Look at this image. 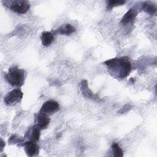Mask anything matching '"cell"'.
<instances>
[{
  "instance_id": "1",
  "label": "cell",
  "mask_w": 157,
  "mask_h": 157,
  "mask_svg": "<svg viewBox=\"0 0 157 157\" xmlns=\"http://www.w3.org/2000/svg\"><path fill=\"white\" fill-rule=\"evenodd\" d=\"M110 74L116 79L126 78L132 71V65L128 56L116 57L104 62Z\"/></svg>"
},
{
  "instance_id": "2",
  "label": "cell",
  "mask_w": 157,
  "mask_h": 157,
  "mask_svg": "<svg viewBox=\"0 0 157 157\" xmlns=\"http://www.w3.org/2000/svg\"><path fill=\"white\" fill-rule=\"evenodd\" d=\"M25 77L26 71L17 66L10 67L5 74L6 80L12 86H21L25 83Z\"/></svg>"
},
{
  "instance_id": "3",
  "label": "cell",
  "mask_w": 157,
  "mask_h": 157,
  "mask_svg": "<svg viewBox=\"0 0 157 157\" xmlns=\"http://www.w3.org/2000/svg\"><path fill=\"white\" fill-rule=\"evenodd\" d=\"M4 5L10 10L18 14H24L26 13L30 8V4L26 0L5 1L2 2Z\"/></svg>"
},
{
  "instance_id": "4",
  "label": "cell",
  "mask_w": 157,
  "mask_h": 157,
  "mask_svg": "<svg viewBox=\"0 0 157 157\" xmlns=\"http://www.w3.org/2000/svg\"><path fill=\"white\" fill-rule=\"evenodd\" d=\"M23 96V93L20 88H15L9 91L4 98V103L7 105H13L20 102Z\"/></svg>"
},
{
  "instance_id": "5",
  "label": "cell",
  "mask_w": 157,
  "mask_h": 157,
  "mask_svg": "<svg viewBox=\"0 0 157 157\" xmlns=\"http://www.w3.org/2000/svg\"><path fill=\"white\" fill-rule=\"evenodd\" d=\"M59 109V105L58 102L54 100H49L42 104L39 112L48 115L56 112Z\"/></svg>"
},
{
  "instance_id": "6",
  "label": "cell",
  "mask_w": 157,
  "mask_h": 157,
  "mask_svg": "<svg viewBox=\"0 0 157 157\" xmlns=\"http://www.w3.org/2000/svg\"><path fill=\"white\" fill-rule=\"evenodd\" d=\"M23 146L25 151L28 156H35L39 155V146L36 142L31 140L26 141L24 143Z\"/></svg>"
},
{
  "instance_id": "7",
  "label": "cell",
  "mask_w": 157,
  "mask_h": 157,
  "mask_svg": "<svg viewBox=\"0 0 157 157\" xmlns=\"http://www.w3.org/2000/svg\"><path fill=\"white\" fill-rule=\"evenodd\" d=\"M40 129L36 124L30 127L25 133V137L29 140L37 142L39 141L40 136Z\"/></svg>"
},
{
  "instance_id": "8",
  "label": "cell",
  "mask_w": 157,
  "mask_h": 157,
  "mask_svg": "<svg viewBox=\"0 0 157 157\" xmlns=\"http://www.w3.org/2000/svg\"><path fill=\"white\" fill-rule=\"evenodd\" d=\"M35 121L36 123L35 124L42 130L47 128L50 123V119L48 115L39 112L35 115Z\"/></svg>"
},
{
  "instance_id": "9",
  "label": "cell",
  "mask_w": 157,
  "mask_h": 157,
  "mask_svg": "<svg viewBox=\"0 0 157 157\" xmlns=\"http://www.w3.org/2000/svg\"><path fill=\"white\" fill-rule=\"evenodd\" d=\"M137 15V12L136 9L133 8L129 9L122 17L120 23L124 26L128 25L129 24H132L134 21L136 16Z\"/></svg>"
},
{
  "instance_id": "10",
  "label": "cell",
  "mask_w": 157,
  "mask_h": 157,
  "mask_svg": "<svg viewBox=\"0 0 157 157\" xmlns=\"http://www.w3.org/2000/svg\"><path fill=\"white\" fill-rule=\"evenodd\" d=\"M75 31H76V29L74 26H73L71 24L66 23V24H63L61 26H59L57 29L53 31V33L55 34L69 36L75 33Z\"/></svg>"
},
{
  "instance_id": "11",
  "label": "cell",
  "mask_w": 157,
  "mask_h": 157,
  "mask_svg": "<svg viewBox=\"0 0 157 157\" xmlns=\"http://www.w3.org/2000/svg\"><path fill=\"white\" fill-rule=\"evenodd\" d=\"M80 88L82 94L86 98L94 99V100H98L99 99V97L97 96L96 94H94L88 88V82L85 80H83L81 82V85H80Z\"/></svg>"
},
{
  "instance_id": "12",
  "label": "cell",
  "mask_w": 157,
  "mask_h": 157,
  "mask_svg": "<svg viewBox=\"0 0 157 157\" xmlns=\"http://www.w3.org/2000/svg\"><path fill=\"white\" fill-rule=\"evenodd\" d=\"M142 9L150 15H155L156 13L157 8L153 2L151 1H144L141 4Z\"/></svg>"
},
{
  "instance_id": "13",
  "label": "cell",
  "mask_w": 157,
  "mask_h": 157,
  "mask_svg": "<svg viewBox=\"0 0 157 157\" xmlns=\"http://www.w3.org/2000/svg\"><path fill=\"white\" fill-rule=\"evenodd\" d=\"M40 39L42 45L45 47H48L53 42L55 37L53 34L52 32L44 31L41 34Z\"/></svg>"
},
{
  "instance_id": "14",
  "label": "cell",
  "mask_w": 157,
  "mask_h": 157,
  "mask_svg": "<svg viewBox=\"0 0 157 157\" xmlns=\"http://www.w3.org/2000/svg\"><path fill=\"white\" fill-rule=\"evenodd\" d=\"M112 150L113 155L115 157H122L123 156V151L117 143H113L112 145Z\"/></svg>"
},
{
  "instance_id": "15",
  "label": "cell",
  "mask_w": 157,
  "mask_h": 157,
  "mask_svg": "<svg viewBox=\"0 0 157 157\" xmlns=\"http://www.w3.org/2000/svg\"><path fill=\"white\" fill-rule=\"evenodd\" d=\"M126 2L125 1H121V0H110L107 1V9L109 10H110L113 7L118 6H121L124 4Z\"/></svg>"
},
{
  "instance_id": "16",
  "label": "cell",
  "mask_w": 157,
  "mask_h": 157,
  "mask_svg": "<svg viewBox=\"0 0 157 157\" xmlns=\"http://www.w3.org/2000/svg\"><path fill=\"white\" fill-rule=\"evenodd\" d=\"M9 144H17L18 145L20 143L21 145L23 146V144L25 143L23 139H22L21 137L17 136V135H12L10 137L9 139Z\"/></svg>"
},
{
  "instance_id": "17",
  "label": "cell",
  "mask_w": 157,
  "mask_h": 157,
  "mask_svg": "<svg viewBox=\"0 0 157 157\" xmlns=\"http://www.w3.org/2000/svg\"><path fill=\"white\" fill-rule=\"evenodd\" d=\"M0 145H1V146H0V148H1V151H2V150H3V148H4V147H5V142H4V140H2V139H1Z\"/></svg>"
}]
</instances>
